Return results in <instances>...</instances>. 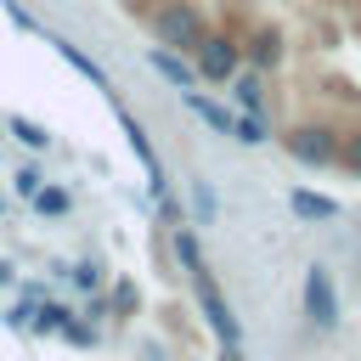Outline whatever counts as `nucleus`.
<instances>
[{
  "instance_id": "1",
  "label": "nucleus",
  "mask_w": 361,
  "mask_h": 361,
  "mask_svg": "<svg viewBox=\"0 0 361 361\" xmlns=\"http://www.w3.org/2000/svg\"><path fill=\"white\" fill-rule=\"evenodd\" d=\"M243 102L310 164L361 175V0H276Z\"/></svg>"
}]
</instances>
